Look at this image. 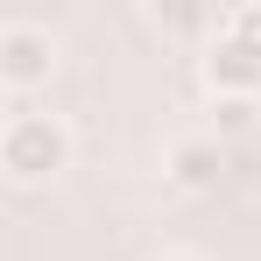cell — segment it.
Here are the masks:
<instances>
[{"instance_id": "6da1fadb", "label": "cell", "mask_w": 261, "mask_h": 261, "mask_svg": "<svg viewBox=\"0 0 261 261\" xmlns=\"http://www.w3.org/2000/svg\"><path fill=\"white\" fill-rule=\"evenodd\" d=\"M71 155H78V134H71L64 113H49V106H21V113L0 120V176L21 184V191L57 184V176L71 170Z\"/></svg>"}, {"instance_id": "7a4b0ae2", "label": "cell", "mask_w": 261, "mask_h": 261, "mask_svg": "<svg viewBox=\"0 0 261 261\" xmlns=\"http://www.w3.org/2000/svg\"><path fill=\"white\" fill-rule=\"evenodd\" d=\"M57 64H64V49H57V36H49L43 21H0V92L7 99L49 92Z\"/></svg>"}, {"instance_id": "5b68a950", "label": "cell", "mask_w": 261, "mask_h": 261, "mask_svg": "<svg viewBox=\"0 0 261 261\" xmlns=\"http://www.w3.org/2000/svg\"><path fill=\"white\" fill-rule=\"evenodd\" d=\"M261 127V106L254 99H212V141H240V134H254Z\"/></svg>"}, {"instance_id": "277c9868", "label": "cell", "mask_w": 261, "mask_h": 261, "mask_svg": "<svg viewBox=\"0 0 261 261\" xmlns=\"http://www.w3.org/2000/svg\"><path fill=\"white\" fill-rule=\"evenodd\" d=\"M219 170H226V141H212V134H176L170 148H163V184L184 191V198L212 191Z\"/></svg>"}, {"instance_id": "8992f818", "label": "cell", "mask_w": 261, "mask_h": 261, "mask_svg": "<svg viewBox=\"0 0 261 261\" xmlns=\"http://www.w3.org/2000/svg\"><path fill=\"white\" fill-rule=\"evenodd\" d=\"M226 29H233L247 49H261V0H240V7L226 14Z\"/></svg>"}, {"instance_id": "3957f363", "label": "cell", "mask_w": 261, "mask_h": 261, "mask_svg": "<svg viewBox=\"0 0 261 261\" xmlns=\"http://www.w3.org/2000/svg\"><path fill=\"white\" fill-rule=\"evenodd\" d=\"M198 78L212 99H261V49H247L233 29H219L212 43H198Z\"/></svg>"}, {"instance_id": "52a82bcc", "label": "cell", "mask_w": 261, "mask_h": 261, "mask_svg": "<svg viewBox=\"0 0 261 261\" xmlns=\"http://www.w3.org/2000/svg\"><path fill=\"white\" fill-rule=\"evenodd\" d=\"M155 261H205V254H191V247H163Z\"/></svg>"}]
</instances>
